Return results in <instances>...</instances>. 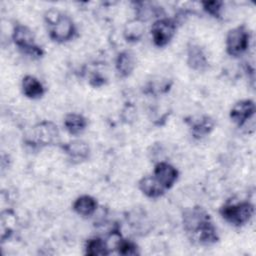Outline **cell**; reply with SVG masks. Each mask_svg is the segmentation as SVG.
<instances>
[{"instance_id":"obj_10","label":"cell","mask_w":256,"mask_h":256,"mask_svg":"<svg viewBox=\"0 0 256 256\" xmlns=\"http://www.w3.org/2000/svg\"><path fill=\"white\" fill-rule=\"evenodd\" d=\"M185 122L191 129L193 137L200 139L208 135L214 128V120L207 115L190 116L185 119Z\"/></svg>"},{"instance_id":"obj_1","label":"cell","mask_w":256,"mask_h":256,"mask_svg":"<svg viewBox=\"0 0 256 256\" xmlns=\"http://www.w3.org/2000/svg\"><path fill=\"white\" fill-rule=\"evenodd\" d=\"M44 20L48 27L49 37L53 41L63 43L74 38L76 26L69 15L57 9H49L44 15Z\"/></svg>"},{"instance_id":"obj_5","label":"cell","mask_w":256,"mask_h":256,"mask_svg":"<svg viewBox=\"0 0 256 256\" xmlns=\"http://www.w3.org/2000/svg\"><path fill=\"white\" fill-rule=\"evenodd\" d=\"M251 33L245 25L230 29L226 36V51L230 56H241L249 47Z\"/></svg>"},{"instance_id":"obj_22","label":"cell","mask_w":256,"mask_h":256,"mask_svg":"<svg viewBox=\"0 0 256 256\" xmlns=\"http://www.w3.org/2000/svg\"><path fill=\"white\" fill-rule=\"evenodd\" d=\"M90 84L93 86V87H100L102 86L106 79L100 74V73H94L91 77H90Z\"/></svg>"},{"instance_id":"obj_20","label":"cell","mask_w":256,"mask_h":256,"mask_svg":"<svg viewBox=\"0 0 256 256\" xmlns=\"http://www.w3.org/2000/svg\"><path fill=\"white\" fill-rule=\"evenodd\" d=\"M115 249L118 251L119 254L125 256H134L139 254L138 246L134 242L127 239H123L121 237L116 242Z\"/></svg>"},{"instance_id":"obj_11","label":"cell","mask_w":256,"mask_h":256,"mask_svg":"<svg viewBox=\"0 0 256 256\" xmlns=\"http://www.w3.org/2000/svg\"><path fill=\"white\" fill-rule=\"evenodd\" d=\"M62 149L73 163H80L85 161L90 155L89 145L80 139H75L65 143L62 145Z\"/></svg>"},{"instance_id":"obj_17","label":"cell","mask_w":256,"mask_h":256,"mask_svg":"<svg viewBox=\"0 0 256 256\" xmlns=\"http://www.w3.org/2000/svg\"><path fill=\"white\" fill-rule=\"evenodd\" d=\"M65 130L71 135L81 134L87 127V119L78 113H69L64 118Z\"/></svg>"},{"instance_id":"obj_21","label":"cell","mask_w":256,"mask_h":256,"mask_svg":"<svg viewBox=\"0 0 256 256\" xmlns=\"http://www.w3.org/2000/svg\"><path fill=\"white\" fill-rule=\"evenodd\" d=\"M203 9L211 16L213 17H220L221 15V10H222V6H223V2L222 1H203L202 3Z\"/></svg>"},{"instance_id":"obj_8","label":"cell","mask_w":256,"mask_h":256,"mask_svg":"<svg viewBox=\"0 0 256 256\" xmlns=\"http://www.w3.org/2000/svg\"><path fill=\"white\" fill-rule=\"evenodd\" d=\"M255 114V103L251 99H243L236 102L229 113L231 120L242 127L247 121H249Z\"/></svg>"},{"instance_id":"obj_4","label":"cell","mask_w":256,"mask_h":256,"mask_svg":"<svg viewBox=\"0 0 256 256\" xmlns=\"http://www.w3.org/2000/svg\"><path fill=\"white\" fill-rule=\"evenodd\" d=\"M59 139V130L56 124L42 121L36 124L28 134L26 143L33 147H44L55 144Z\"/></svg>"},{"instance_id":"obj_13","label":"cell","mask_w":256,"mask_h":256,"mask_svg":"<svg viewBox=\"0 0 256 256\" xmlns=\"http://www.w3.org/2000/svg\"><path fill=\"white\" fill-rule=\"evenodd\" d=\"M138 187L145 196L152 199L159 198L166 191V189L153 175H146L142 177L138 182Z\"/></svg>"},{"instance_id":"obj_12","label":"cell","mask_w":256,"mask_h":256,"mask_svg":"<svg viewBox=\"0 0 256 256\" xmlns=\"http://www.w3.org/2000/svg\"><path fill=\"white\" fill-rule=\"evenodd\" d=\"M187 64L198 72H203L208 68V59L204 50L197 44H189L187 48Z\"/></svg>"},{"instance_id":"obj_6","label":"cell","mask_w":256,"mask_h":256,"mask_svg":"<svg viewBox=\"0 0 256 256\" xmlns=\"http://www.w3.org/2000/svg\"><path fill=\"white\" fill-rule=\"evenodd\" d=\"M210 222H212L210 214L200 206L187 208L182 214L183 228L189 237H192Z\"/></svg>"},{"instance_id":"obj_7","label":"cell","mask_w":256,"mask_h":256,"mask_svg":"<svg viewBox=\"0 0 256 256\" xmlns=\"http://www.w3.org/2000/svg\"><path fill=\"white\" fill-rule=\"evenodd\" d=\"M177 30V25L174 19L159 18L151 26L150 32L153 43L157 47L166 46L174 37Z\"/></svg>"},{"instance_id":"obj_19","label":"cell","mask_w":256,"mask_h":256,"mask_svg":"<svg viewBox=\"0 0 256 256\" xmlns=\"http://www.w3.org/2000/svg\"><path fill=\"white\" fill-rule=\"evenodd\" d=\"M145 31L144 22L138 18H134L126 23L123 31L124 38L128 42H137L139 41Z\"/></svg>"},{"instance_id":"obj_14","label":"cell","mask_w":256,"mask_h":256,"mask_svg":"<svg viewBox=\"0 0 256 256\" xmlns=\"http://www.w3.org/2000/svg\"><path fill=\"white\" fill-rule=\"evenodd\" d=\"M135 65H136L135 56L129 50L121 51L116 57L115 67L119 76L123 78L131 75V73L135 68Z\"/></svg>"},{"instance_id":"obj_3","label":"cell","mask_w":256,"mask_h":256,"mask_svg":"<svg viewBox=\"0 0 256 256\" xmlns=\"http://www.w3.org/2000/svg\"><path fill=\"white\" fill-rule=\"evenodd\" d=\"M219 212L225 221L233 226L240 227L250 221L254 214V206L247 201L226 203L220 208Z\"/></svg>"},{"instance_id":"obj_18","label":"cell","mask_w":256,"mask_h":256,"mask_svg":"<svg viewBox=\"0 0 256 256\" xmlns=\"http://www.w3.org/2000/svg\"><path fill=\"white\" fill-rule=\"evenodd\" d=\"M85 254L89 256H104L109 255L111 249L108 245L107 240L100 237H93L85 243Z\"/></svg>"},{"instance_id":"obj_2","label":"cell","mask_w":256,"mask_h":256,"mask_svg":"<svg viewBox=\"0 0 256 256\" xmlns=\"http://www.w3.org/2000/svg\"><path fill=\"white\" fill-rule=\"evenodd\" d=\"M12 40L18 49L25 55L31 58H41L44 55L42 47L35 43V36L33 31L23 25L16 24L12 32Z\"/></svg>"},{"instance_id":"obj_15","label":"cell","mask_w":256,"mask_h":256,"mask_svg":"<svg viewBox=\"0 0 256 256\" xmlns=\"http://www.w3.org/2000/svg\"><path fill=\"white\" fill-rule=\"evenodd\" d=\"M21 88L23 94L30 99H38L45 93L43 84L36 77L32 75H26L21 82Z\"/></svg>"},{"instance_id":"obj_16","label":"cell","mask_w":256,"mask_h":256,"mask_svg":"<svg viewBox=\"0 0 256 256\" xmlns=\"http://www.w3.org/2000/svg\"><path fill=\"white\" fill-rule=\"evenodd\" d=\"M73 210L82 217H89L97 209V201L90 195H81L75 199L72 205Z\"/></svg>"},{"instance_id":"obj_9","label":"cell","mask_w":256,"mask_h":256,"mask_svg":"<svg viewBox=\"0 0 256 256\" xmlns=\"http://www.w3.org/2000/svg\"><path fill=\"white\" fill-rule=\"evenodd\" d=\"M153 176L167 190L170 189L176 183L179 176V172L170 163L165 161H159L158 163H156L154 167Z\"/></svg>"}]
</instances>
